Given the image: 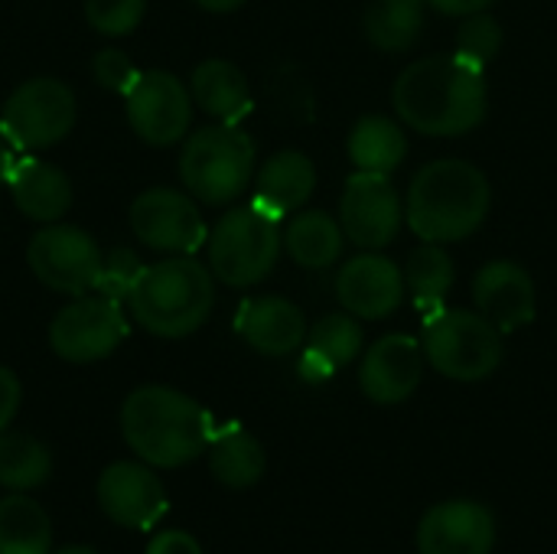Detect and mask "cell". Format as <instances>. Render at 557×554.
<instances>
[{"label": "cell", "mask_w": 557, "mask_h": 554, "mask_svg": "<svg viewBox=\"0 0 557 554\" xmlns=\"http://www.w3.org/2000/svg\"><path fill=\"white\" fill-rule=\"evenodd\" d=\"M392 104L398 118L428 137H460L483 124L490 108V88L483 65L450 56H428L411 62L395 88Z\"/></svg>", "instance_id": "6da1fadb"}, {"label": "cell", "mask_w": 557, "mask_h": 554, "mask_svg": "<svg viewBox=\"0 0 557 554\" xmlns=\"http://www.w3.org/2000/svg\"><path fill=\"white\" fill-rule=\"evenodd\" d=\"M121 434L137 460L176 470L209 451L215 424L196 398L170 385H140L121 405Z\"/></svg>", "instance_id": "7a4b0ae2"}, {"label": "cell", "mask_w": 557, "mask_h": 554, "mask_svg": "<svg viewBox=\"0 0 557 554\" xmlns=\"http://www.w3.org/2000/svg\"><path fill=\"white\" fill-rule=\"evenodd\" d=\"M493 189L486 173L457 157L418 170L405 199V222L421 242L447 245L470 238L490 216Z\"/></svg>", "instance_id": "3957f363"}, {"label": "cell", "mask_w": 557, "mask_h": 554, "mask_svg": "<svg viewBox=\"0 0 557 554\" xmlns=\"http://www.w3.org/2000/svg\"><path fill=\"white\" fill-rule=\"evenodd\" d=\"M215 307L212 271L189 255L147 264L137 287L127 297L131 317L160 340L193 336Z\"/></svg>", "instance_id": "277c9868"}, {"label": "cell", "mask_w": 557, "mask_h": 554, "mask_svg": "<svg viewBox=\"0 0 557 554\" xmlns=\"http://www.w3.org/2000/svg\"><path fill=\"white\" fill-rule=\"evenodd\" d=\"M255 176V140L238 124H209L183 140L180 180L206 206H225Z\"/></svg>", "instance_id": "5b68a950"}, {"label": "cell", "mask_w": 557, "mask_h": 554, "mask_svg": "<svg viewBox=\"0 0 557 554\" xmlns=\"http://www.w3.org/2000/svg\"><path fill=\"white\" fill-rule=\"evenodd\" d=\"M206 245H209L212 278L238 291L255 287L274 271L281 258V248H284L281 219L268 216L255 202L235 206L215 222Z\"/></svg>", "instance_id": "8992f818"}, {"label": "cell", "mask_w": 557, "mask_h": 554, "mask_svg": "<svg viewBox=\"0 0 557 554\" xmlns=\"http://www.w3.org/2000/svg\"><path fill=\"white\" fill-rule=\"evenodd\" d=\"M424 359L454 382L490 379L506 356L503 333L476 310H434L424 320Z\"/></svg>", "instance_id": "52a82bcc"}, {"label": "cell", "mask_w": 557, "mask_h": 554, "mask_svg": "<svg viewBox=\"0 0 557 554\" xmlns=\"http://www.w3.org/2000/svg\"><path fill=\"white\" fill-rule=\"evenodd\" d=\"M78 121L75 91L62 78H29L16 85L0 108V137L16 153H36L55 147L72 134Z\"/></svg>", "instance_id": "ba28073f"}, {"label": "cell", "mask_w": 557, "mask_h": 554, "mask_svg": "<svg viewBox=\"0 0 557 554\" xmlns=\"http://www.w3.org/2000/svg\"><path fill=\"white\" fill-rule=\"evenodd\" d=\"M101 248L98 242L78 229V225H65V222H49L42 225L29 245H26V264L33 271V278L65 297H82L88 291H95V281L101 274Z\"/></svg>", "instance_id": "9c48e42d"}, {"label": "cell", "mask_w": 557, "mask_h": 554, "mask_svg": "<svg viewBox=\"0 0 557 554\" xmlns=\"http://www.w3.org/2000/svg\"><path fill=\"white\" fill-rule=\"evenodd\" d=\"M127 333L131 327L121 300L104 294H82L49 323V346L62 362L91 366L108 359L127 340Z\"/></svg>", "instance_id": "30bf717a"}, {"label": "cell", "mask_w": 557, "mask_h": 554, "mask_svg": "<svg viewBox=\"0 0 557 554\" xmlns=\"http://www.w3.org/2000/svg\"><path fill=\"white\" fill-rule=\"evenodd\" d=\"M127 222L134 238L163 255H193L209 238L193 196L173 186H150L137 193L127 209Z\"/></svg>", "instance_id": "8fae6325"}, {"label": "cell", "mask_w": 557, "mask_h": 554, "mask_svg": "<svg viewBox=\"0 0 557 554\" xmlns=\"http://www.w3.org/2000/svg\"><path fill=\"white\" fill-rule=\"evenodd\" d=\"M131 131L150 147L180 144L193 124V95L166 69H147L124 95Z\"/></svg>", "instance_id": "7c38bea8"}, {"label": "cell", "mask_w": 557, "mask_h": 554, "mask_svg": "<svg viewBox=\"0 0 557 554\" xmlns=\"http://www.w3.org/2000/svg\"><path fill=\"white\" fill-rule=\"evenodd\" d=\"M401 222H405V206L388 173L356 170L346 180L339 199V225L356 248L362 251L388 248L398 238Z\"/></svg>", "instance_id": "4fadbf2b"}, {"label": "cell", "mask_w": 557, "mask_h": 554, "mask_svg": "<svg viewBox=\"0 0 557 554\" xmlns=\"http://www.w3.org/2000/svg\"><path fill=\"white\" fill-rule=\"evenodd\" d=\"M98 506L114 526L147 532L166 516L170 500L150 464L117 460L98 477Z\"/></svg>", "instance_id": "5bb4252c"}, {"label": "cell", "mask_w": 557, "mask_h": 554, "mask_svg": "<svg viewBox=\"0 0 557 554\" xmlns=\"http://www.w3.org/2000/svg\"><path fill=\"white\" fill-rule=\"evenodd\" d=\"M418 554H493L496 516L476 500H447L418 522Z\"/></svg>", "instance_id": "9a60e30c"}, {"label": "cell", "mask_w": 557, "mask_h": 554, "mask_svg": "<svg viewBox=\"0 0 557 554\" xmlns=\"http://www.w3.org/2000/svg\"><path fill=\"white\" fill-rule=\"evenodd\" d=\"M424 362V346L414 336H382L359 366V389L375 405H401L418 392Z\"/></svg>", "instance_id": "2e32d148"}, {"label": "cell", "mask_w": 557, "mask_h": 554, "mask_svg": "<svg viewBox=\"0 0 557 554\" xmlns=\"http://www.w3.org/2000/svg\"><path fill=\"white\" fill-rule=\"evenodd\" d=\"M336 297L352 317L385 320L405 300V274L392 258L379 251H366L339 268Z\"/></svg>", "instance_id": "e0dca14e"}, {"label": "cell", "mask_w": 557, "mask_h": 554, "mask_svg": "<svg viewBox=\"0 0 557 554\" xmlns=\"http://www.w3.org/2000/svg\"><path fill=\"white\" fill-rule=\"evenodd\" d=\"M473 300L480 313L506 336L529 327L539 313L532 274L516 261H490L473 278Z\"/></svg>", "instance_id": "ac0fdd59"}, {"label": "cell", "mask_w": 557, "mask_h": 554, "mask_svg": "<svg viewBox=\"0 0 557 554\" xmlns=\"http://www.w3.org/2000/svg\"><path fill=\"white\" fill-rule=\"evenodd\" d=\"M7 189L13 196V206L33 219V222H59L72 209V180L65 170H59L49 160H39L33 153H23L20 160L13 157L10 173H7Z\"/></svg>", "instance_id": "d6986e66"}, {"label": "cell", "mask_w": 557, "mask_h": 554, "mask_svg": "<svg viewBox=\"0 0 557 554\" xmlns=\"http://www.w3.org/2000/svg\"><path fill=\"white\" fill-rule=\"evenodd\" d=\"M238 333L255 353L281 359L304 349L307 320L287 297H251L238 310Z\"/></svg>", "instance_id": "ffe728a7"}, {"label": "cell", "mask_w": 557, "mask_h": 554, "mask_svg": "<svg viewBox=\"0 0 557 554\" xmlns=\"http://www.w3.org/2000/svg\"><path fill=\"white\" fill-rule=\"evenodd\" d=\"M317 189V167L300 150H281L255 176V206L274 219H284L307 206Z\"/></svg>", "instance_id": "44dd1931"}, {"label": "cell", "mask_w": 557, "mask_h": 554, "mask_svg": "<svg viewBox=\"0 0 557 554\" xmlns=\"http://www.w3.org/2000/svg\"><path fill=\"white\" fill-rule=\"evenodd\" d=\"M362 327L356 323V317L346 313H326L323 320H317L307 330V343H304V356H300V376L307 382H326L330 376H336L339 369H346L352 359H359L362 353Z\"/></svg>", "instance_id": "7402d4cb"}, {"label": "cell", "mask_w": 557, "mask_h": 554, "mask_svg": "<svg viewBox=\"0 0 557 554\" xmlns=\"http://www.w3.org/2000/svg\"><path fill=\"white\" fill-rule=\"evenodd\" d=\"M193 104L222 124H238L251 111V85L245 72L228 59H206L189 78Z\"/></svg>", "instance_id": "603a6c76"}, {"label": "cell", "mask_w": 557, "mask_h": 554, "mask_svg": "<svg viewBox=\"0 0 557 554\" xmlns=\"http://www.w3.org/2000/svg\"><path fill=\"white\" fill-rule=\"evenodd\" d=\"M206 454H209V473L225 490H251L261 483L268 470V454L261 441L238 424L215 431Z\"/></svg>", "instance_id": "cb8c5ba5"}, {"label": "cell", "mask_w": 557, "mask_h": 554, "mask_svg": "<svg viewBox=\"0 0 557 554\" xmlns=\"http://www.w3.org/2000/svg\"><path fill=\"white\" fill-rule=\"evenodd\" d=\"M343 245H346L343 225L323 209L297 212L284 229L287 255L307 271H326L330 264H336L343 255Z\"/></svg>", "instance_id": "d4e9b609"}, {"label": "cell", "mask_w": 557, "mask_h": 554, "mask_svg": "<svg viewBox=\"0 0 557 554\" xmlns=\"http://www.w3.org/2000/svg\"><path fill=\"white\" fill-rule=\"evenodd\" d=\"M0 554H52V519L26 493L0 500Z\"/></svg>", "instance_id": "484cf974"}, {"label": "cell", "mask_w": 557, "mask_h": 554, "mask_svg": "<svg viewBox=\"0 0 557 554\" xmlns=\"http://www.w3.org/2000/svg\"><path fill=\"white\" fill-rule=\"evenodd\" d=\"M366 39L382 52H408L424 29V0H372L362 16Z\"/></svg>", "instance_id": "4316f807"}, {"label": "cell", "mask_w": 557, "mask_h": 554, "mask_svg": "<svg viewBox=\"0 0 557 554\" xmlns=\"http://www.w3.org/2000/svg\"><path fill=\"white\" fill-rule=\"evenodd\" d=\"M408 153V137L398 121L385 114H366L349 134V157L359 170L392 173Z\"/></svg>", "instance_id": "83f0119b"}, {"label": "cell", "mask_w": 557, "mask_h": 554, "mask_svg": "<svg viewBox=\"0 0 557 554\" xmlns=\"http://www.w3.org/2000/svg\"><path fill=\"white\" fill-rule=\"evenodd\" d=\"M52 477V454L49 447L23 431L0 434V487L10 493L39 490Z\"/></svg>", "instance_id": "f1b7e54d"}, {"label": "cell", "mask_w": 557, "mask_h": 554, "mask_svg": "<svg viewBox=\"0 0 557 554\" xmlns=\"http://www.w3.org/2000/svg\"><path fill=\"white\" fill-rule=\"evenodd\" d=\"M450 287H454V261L441 245L424 242L421 248H414L408 255L405 291L414 297V304L421 310H437L444 304V297L450 294Z\"/></svg>", "instance_id": "f546056e"}, {"label": "cell", "mask_w": 557, "mask_h": 554, "mask_svg": "<svg viewBox=\"0 0 557 554\" xmlns=\"http://www.w3.org/2000/svg\"><path fill=\"white\" fill-rule=\"evenodd\" d=\"M503 39L506 36H503V26H499L496 16H490L486 10L483 13H470L463 20V26L457 29V49L454 52H460L463 59H470V62L486 69V62H493L499 56Z\"/></svg>", "instance_id": "4dcf8cb0"}, {"label": "cell", "mask_w": 557, "mask_h": 554, "mask_svg": "<svg viewBox=\"0 0 557 554\" xmlns=\"http://www.w3.org/2000/svg\"><path fill=\"white\" fill-rule=\"evenodd\" d=\"M147 13V0H85V20L101 36H131Z\"/></svg>", "instance_id": "1f68e13d"}, {"label": "cell", "mask_w": 557, "mask_h": 554, "mask_svg": "<svg viewBox=\"0 0 557 554\" xmlns=\"http://www.w3.org/2000/svg\"><path fill=\"white\" fill-rule=\"evenodd\" d=\"M144 261L127 251V248H111L101 261V274L95 281V291L104 294V297H114V300H127L131 291L137 287L140 274H144Z\"/></svg>", "instance_id": "d6a6232c"}, {"label": "cell", "mask_w": 557, "mask_h": 554, "mask_svg": "<svg viewBox=\"0 0 557 554\" xmlns=\"http://www.w3.org/2000/svg\"><path fill=\"white\" fill-rule=\"evenodd\" d=\"M91 75H95V82L101 85V88H108V91H117V95H127V88L137 82V65L131 62V56L127 52H121V49H101V52H95V59H91Z\"/></svg>", "instance_id": "836d02e7"}, {"label": "cell", "mask_w": 557, "mask_h": 554, "mask_svg": "<svg viewBox=\"0 0 557 554\" xmlns=\"http://www.w3.org/2000/svg\"><path fill=\"white\" fill-rule=\"evenodd\" d=\"M20 402H23V385H20L16 372L0 366V434L13 424Z\"/></svg>", "instance_id": "e575fe53"}, {"label": "cell", "mask_w": 557, "mask_h": 554, "mask_svg": "<svg viewBox=\"0 0 557 554\" xmlns=\"http://www.w3.org/2000/svg\"><path fill=\"white\" fill-rule=\"evenodd\" d=\"M144 554H206V552H202V545H199L189 532H183V529H170V532L153 535Z\"/></svg>", "instance_id": "d590c367"}, {"label": "cell", "mask_w": 557, "mask_h": 554, "mask_svg": "<svg viewBox=\"0 0 557 554\" xmlns=\"http://www.w3.org/2000/svg\"><path fill=\"white\" fill-rule=\"evenodd\" d=\"M434 10L447 13V16H470V13H483L490 10L496 0H428Z\"/></svg>", "instance_id": "8d00e7d4"}, {"label": "cell", "mask_w": 557, "mask_h": 554, "mask_svg": "<svg viewBox=\"0 0 557 554\" xmlns=\"http://www.w3.org/2000/svg\"><path fill=\"white\" fill-rule=\"evenodd\" d=\"M193 3L202 7V10H209V13H232L242 3H248V0H193Z\"/></svg>", "instance_id": "74e56055"}, {"label": "cell", "mask_w": 557, "mask_h": 554, "mask_svg": "<svg viewBox=\"0 0 557 554\" xmlns=\"http://www.w3.org/2000/svg\"><path fill=\"white\" fill-rule=\"evenodd\" d=\"M10 163H13V150L10 144L0 137V186H7V173H10Z\"/></svg>", "instance_id": "f35d334b"}, {"label": "cell", "mask_w": 557, "mask_h": 554, "mask_svg": "<svg viewBox=\"0 0 557 554\" xmlns=\"http://www.w3.org/2000/svg\"><path fill=\"white\" fill-rule=\"evenodd\" d=\"M52 554H98L95 549H85V545H69V549H59V552Z\"/></svg>", "instance_id": "ab89813d"}]
</instances>
